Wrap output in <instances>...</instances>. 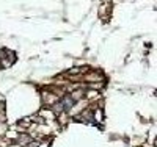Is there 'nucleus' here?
I'll list each match as a JSON object with an SVG mask.
<instances>
[{
    "instance_id": "1",
    "label": "nucleus",
    "mask_w": 157,
    "mask_h": 147,
    "mask_svg": "<svg viewBox=\"0 0 157 147\" xmlns=\"http://www.w3.org/2000/svg\"><path fill=\"white\" fill-rule=\"evenodd\" d=\"M60 105H61V108L64 109V111H68V109H71V108H72V105H74V99H72L71 96L63 97V99H61V102H60Z\"/></svg>"
},
{
    "instance_id": "2",
    "label": "nucleus",
    "mask_w": 157,
    "mask_h": 147,
    "mask_svg": "<svg viewBox=\"0 0 157 147\" xmlns=\"http://www.w3.org/2000/svg\"><path fill=\"white\" fill-rule=\"evenodd\" d=\"M21 142H24L25 145L30 142V136H21Z\"/></svg>"
},
{
    "instance_id": "3",
    "label": "nucleus",
    "mask_w": 157,
    "mask_h": 147,
    "mask_svg": "<svg viewBox=\"0 0 157 147\" xmlns=\"http://www.w3.org/2000/svg\"><path fill=\"white\" fill-rule=\"evenodd\" d=\"M27 147H38V142H29V144H27Z\"/></svg>"
},
{
    "instance_id": "4",
    "label": "nucleus",
    "mask_w": 157,
    "mask_h": 147,
    "mask_svg": "<svg viewBox=\"0 0 157 147\" xmlns=\"http://www.w3.org/2000/svg\"><path fill=\"white\" fill-rule=\"evenodd\" d=\"M99 117H102V113H101V111L96 113V119H99Z\"/></svg>"
}]
</instances>
